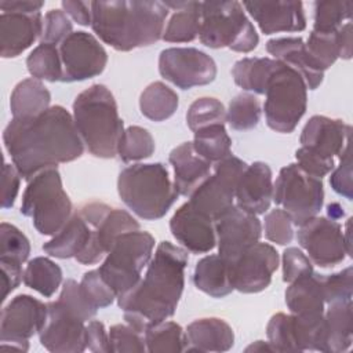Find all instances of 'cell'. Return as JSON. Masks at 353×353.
I'll use <instances>...</instances> for the list:
<instances>
[{"mask_svg": "<svg viewBox=\"0 0 353 353\" xmlns=\"http://www.w3.org/2000/svg\"><path fill=\"white\" fill-rule=\"evenodd\" d=\"M3 141L26 181L46 168L73 161L84 152L73 116L61 105L32 119H12L4 128Z\"/></svg>", "mask_w": 353, "mask_h": 353, "instance_id": "1", "label": "cell"}, {"mask_svg": "<svg viewBox=\"0 0 353 353\" xmlns=\"http://www.w3.org/2000/svg\"><path fill=\"white\" fill-rule=\"evenodd\" d=\"M188 251L170 241H161L150 262L145 277L117 296V305L124 320L142 334L148 327L174 316L185 287V268Z\"/></svg>", "mask_w": 353, "mask_h": 353, "instance_id": "2", "label": "cell"}, {"mask_svg": "<svg viewBox=\"0 0 353 353\" xmlns=\"http://www.w3.org/2000/svg\"><path fill=\"white\" fill-rule=\"evenodd\" d=\"M168 11L163 1H91V28L105 44L131 51L163 37Z\"/></svg>", "mask_w": 353, "mask_h": 353, "instance_id": "3", "label": "cell"}, {"mask_svg": "<svg viewBox=\"0 0 353 353\" xmlns=\"http://www.w3.org/2000/svg\"><path fill=\"white\" fill-rule=\"evenodd\" d=\"M73 120L87 150L99 159H113L124 131L117 102L103 84H92L73 102Z\"/></svg>", "mask_w": 353, "mask_h": 353, "instance_id": "4", "label": "cell"}, {"mask_svg": "<svg viewBox=\"0 0 353 353\" xmlns=\"http://www.w3.org/2000/svg\"><path fill=\"white\" fill-rule=\"evenodd\" d=\"M117 192L121 201L139 218H163L178 199L168 170L161 163H137L120 171Z\"/></svg>", "mask_w": 353, "mask_h": 353, "instance_id": "5", "label": "cell"}, {"mask_svg": "<svg viewBox=\"0 0 353 353\" xmlns=\"http://www.w3.org/2000/svg\"><path fill=\"white\" fill-rule=\"evenodd\" d=\"M21 212L29 216L43 236L57 234L72 216V201L63 189L57 167L46 168L28 181Z\"/></svg>", "mask_w": 353, "mask_h": 353, "instance_id": "6", "label": "cell"}, {"mask_svg": "<svg viewBox=\"0 0 353 353\" xmlns=\"http://www.w3.org/2000/svg\"><path fill=\"white\" fill-rule=\"evenodd\" d=\"M200 41L210 48L228 47L236 52H251L259 36L239 1H201Z\"/></svg>", "mask_w": 353, "mask_h": 353, "instance_id": "7", "label": "cell"}, {"mask_svg": "<svg viewBox=\"0 0 353 353\" xmlns=\"http://www.w3.org/2000/svg\"><path fill=\"white\" fill-rule=\"evenodd\" d=\"M153 248L154 237L139 229L123 233L113 241L98 270L117 296L139 283L141 272L150 262Z\"/></svg>", "mask_w": 353, "mask_h": 353, "instance_id": "8", "label": "cell"}, {"mask_svg": "<svg viewBox=\"0 0 353 353\" xmlns=\"http://www.w3.org/2000/svg\"><path fill=\"white\" fill-rule=\"evenodd\" d=\"M265 95L266 124L281 134L292 132L307 106V87L302 76L280 62L266 84Z\"/></svg>", "mask_w": 353, "mask_h": 353, "instance_id": "9", "label": "cell"}, {"mask_svg": "<svg viewBox=\"0 0 353 353\" xmlns=\"http://www.w3.org/2000/svg\"><path fill=\"white\" fill-rule=\"evenodd\" d=\"M273 201L291 216L294 225L299 226L323 208V181L291 163L280 170L273 183Z\"/></svg>", "mask_w": 353, "mask_h": 353, "instance_id": "10", "label": "cell"}, {"mask_svg": "<svg viewBox=\"0 0 353 353\" xmlns=\"http://www.w3.org/2000/svg\"><path fill=\"white\" fill-rule=\"evenodd\" d=\"M77 212L90 225L91 237L85 248L74 258L81 265L98 263L123 233L138 230V221L125 210L110 207L102 201L83 204Z\"/></svg>", "mask_w": 353, "mask_h": 353, "instance_id": "11", "label": "cell"}, {"mask_svg": "<svg viewBox=\"0 0 353 353\" xmlns=\"http://www.w3.org/2000/svg\"><path fill=\"white\" fill-rule=\"evenodd\" d=\"M47 319V303L21 294L1 310L0 347L28 352L29 339L39 334Z\"/></svg>", "mask_w": 353, "mask_h": 353, "instance_id": "12", "label": "cell"}, {"mask_svg": "<svg viewBox=\"0 0 353 353\" xmlns=\"http://www.w3.org/2000/svg\"><path fill=\"white\" fill-rule=\"evenodd\" d=\"M159 72L178 88L190 90L212 83L216 77V63L199 48L171 47L160 52Z\"/></svg>", "mask_w": 353, "mask_h": 353, "instance_id": "13", "label": "cell"}, {"mask_svg": "<svg viewBox=\"0 0 353 353\" xmlns=\"http://www.w3.org/2000/svg\"><path fill=\"white\" fill-rule=\"evenodd\" d=\"M247 164L230 154L215 163L214 172L192 193L189 203L212 219L233 205L237 181Z\"/></svg>", "mask_w": 353, "mask_h": 353, "instance_id": "14", "label": "cell"}, {"mask_svg": "<svg viewBox=\"0 0 353 353\" xmlns=\"http://www.w3.org/2000/svg\"><path fill=\"white\" fill-rule=\"evenodd\" d=\"M296 239L312 263L320 268L336 266L350 255L342 225L331 218L316 215L307 219L299 225Z\"/></svg>", "mask_w": 353, "mask_h": 353, "instance_id": "15", "label": "cell"}, {"mask_svg": "<svg viewBox=\"0 0 353 353\" xmlns=\"http://www.w3.org/2000/svg\"><path fill=\"white\" fill-rule=\"evenodd\" d=\"M62 81H84L99 76L108 63V52L99 40L84 30L72 32L61 44Z\"/></svg>", "mask_w": 353, "mask_h": 353, "instance_id": "16", "label": "cell"}, {"mask_svg": "<svg viewBox=\"0 0 353 353\" xmlns=\"http://www.w3.org/2000/svg\"><path fill=\"white\" fill-rule=\"evenodd\" d=\"M279 252L268 243H255L228 262L229 279L233 290L243 294H256L269 287L273 273L279 268Z\"/></svg>", "mask_w": 353, "mask_h": 353, "instance_id": "17", "label": "cell"}, {"mask_svg": "<svg viewBox=\"0 0 353 353\" xmlns=\"http://www.w3.org/2000/svg\"><path fill=\"white\" fill-rule=\"evenodd\" d=\"M214 223L218 255L226 262L234 261L262 236V223L258 216L234 204L215 218Z\"/></svg>", "mask_w": 353, "mask_h": 353, "instance_id": "18", "label": "cell"}, {"mask_svg": "<svg viewBox=\"0 0 353 353\" xmlns=\"http://www.w3.org/2000/svg\"><path fill=\"white\" fill-rule=\"evenodd\" d=\"M40 343L52 353H81L85 346V321L57 301L47 303V319L39 332Z\"/></svg>", "mask_w": 353, "mask_h": 353, "instance_id": "19", "label": "cell"}, {"mask_svg": "<svg viewBox=\"0 0 353 353\" xmlns=\"http://www.w3.org/2000/svg\"><path fill=\"white\" fill-rule=\"evenodd\" d=\"M170 230L175 240L193 254L210 252L216 245L214 219L189 201L175 211L170 221Z\"/></svg>", "mask_w": 353, "mask_h": 353, "instance_id": "20", "label": "cell"}, {"mask_svg": "<svg viewBox=\"0 0 353 353\" xmlns=\"http://www.w3.org/2000/svg\"><path fill=\"white\" fill-rule=\"evenodd\" d=\"M243 7L265 34L302 32L306 28V15L301 1H245Z\"/></svg>", "mask_w": 353, "mask_h": 353, "instance_id": "21", "label": "cell"}, {"mask_svg": "<svg viewBox=\"0 0 353 353\" xmlns=\"http://www.w3.org/2000/svg\"><path fill=\"white\" fill-rule=\"evenodd\" d=\"M43 32L41 12H4L0 14V54L3 58H15L29 48Z\"/></svg>", "mask_w": 353, "mask_h": 353, "instance_id": "22", "label": "cell"}, {"mask_svg": "<svg viewBox=\"0 0 353 353\" xmlns=\"http://www.w3.org/2000/svg\"><path fill=\"white\" fill-rule=\"evenodd\" d=\"M350 125L341 119L323 114L312 116L301 132V146L309 148L323 156H341L349 145Z\"/></svg>", "mask_w": 353, "mask_h": 353, "instance_id": "23", "label": "cell"}, {"mask_svg": "<svg viewBox=\"0 0 353 353\" xmlns=\"http://www.w3.org/2000/svg\"><path fill=\"white\" fill-rule=\"evenodd\" d=\"M234 199L240 208L259 215L265 214L273 200V175L263 161H255L241 172Z\"/></svg>", "mask_w": 353, "mask_h": 353, "instance_id": "24", "label": "cell"}, {"mask_svg": "<svg viewBox=\"0 0 353 353\" xmlns=\"http://www.w3.org/2000/svg\"><path fill=\"white\" fill-rule=\"evenodd\" d=\"M168 160L174 168V186L181 196L190 197L211 174L212 163L196 152L193 142H183L174 148Z\"/></svg>", "mask_w": 353, "mask_h": 353, "instance_id": "25", "label": "cell"}, {"mask_svg": "<svg viewBox=\"0 0 353 353\" xmlns=\"http://www.w3.org/2000/svg\"><path fill=\"white\" fill-rule=\"evenodd\" d=\"M266 50L274 59L296 70L307 90H316L323 83L324 70L313 62L302 37L270 39L266 43Z\"/></svg>", "mask_w": 353, "mask_h": 353, "instance_id": "26", "label": "cell"}, {"mask_svg": "<svg viewBox=\"0 0 353 353\" xmlns=\"http://www.w3.org/2000/svg\"><path fill=\"white\" fill-rule=\"evenodd\" d=\"M188 352H228L234 345L232 327L218 317H203L186 328Z\"/></svg>", "mask_w": 353, "mask_h": 353, "instance_id": "27", "label": "cell"}, {"mask_svg": "<svg viewBox=\"0 0 353 353\" xmlns=\"http://www.w3.org/2000/svg\"><path fill=\"white\" fill-rule=\"evenodd\" d=\"M324 309L325 353H342L353 341V305L352 299L334 301Z\"/></svg>", "mask_w": 353, "mask_h": 353, "instance_id": "28", "label": "cell"}, {"mask_svg": "<svg viewBox=\"0 0 353 353\" xmlns=\"http://www.w3.org/2000/svg\"><path fill=\"white\" fill-rule=\"evenodd\" d=\"M321 274L314 272L290 283L285 290V305L292 314H323L325 309Z\"/></svg>", "mask_w": 353, "mask_h": 353, "instance_id": "29", "label": "cell"}, {"mask_svg": "<svg viewBox=\"0 0 353 353\" xmlns=\"http://www.w3.org/2000/svg\"><path fill=\"white\" fill-rule=\"evenodd\" d=\"M172 10L164 32L163 40L168 43H189L200 33L201 1H164Z\"/></svg>", "mask_w": 353, "mask_h": 353, "instance_id": "30", "label": "cell"}, {"mask_svg": "<svg viewBox=\"0 0 353 353\" xmlns=\"http://www.w3.org/2000/svg\"><path fill=\"white\" fill-rule=\"evenodd\" d=\"M90 237V225L76 211L62 226V229L54 234L51 240L43 244V251L50 256L59 259L76 258L85 248Z\"/></svg>", "mask_w": 353, "mask_h": 353, "instance_id": "31", "label": "cell"}, {"mask_svg": "<svg viewBox=\"0 0 353 353\" xmlns=\"http://www.w3.org/2000/svg\"><path fill=\"white\" fill-rule=\"evenodd\" d=\"M51 94L41 80L29 77L19 81L10 97L12 119H32L50 108Z\"/></svg>", "mask_w": 353, "mask_h": 353, "instance_id": "32", "label": "cell"}, {"mask_svg": "<svg viewBox=\"0 0 353 353\" xmlns=\"http://www.w3.org/2000/svg\"><path fill=\"white\" fill-rule=\"evenodd\" d=\"M193 283L197 290L212 298H223L233 291L228 262L218 254L207 255L196 263Z\"/></svg>", "mask_w": 353, "mask_h": 353, "instance_id": "33", "label": "cell"}, {"mask_svg": "<svg viewBox=\"0 0 353 353\" xmlns=\"http://www.w3.org/2000/svg\"><path fill=\"white\" fill-rule=\"evenodd\" d=\"M280 61L269 57H247L239 59L232 68L234 83L244 91L265 94L266 84Z\"/></svg>", "mask_w": 353, "mask_h": 353, "instance_id": "34", "label": "cell"}, {"mask_svg": "<svg viewBox=\"0 0 353 353\" xmlns=\"http://www.w3.org/2000/svg\"><path fill=\"white\" fill-rule=\"evenodd\" d=\"M178 94L163 81L150 83L139 97L141 113L152 121H164L178 109Z\"/></svg>", "mask_w": 353, "mask_h": 353, "instance_id": "35", "label": "cell"}, {"mask_svg": "<svg viewBox=\"0 0 353 353\" xmlns=\"http://www.w3.org/2000/svg\"><path fill=\"white\" fill-rule=\"evenodd\" d=\"M62 283V269L47 256L30 259L23 270V284L46 298H51Z\"/></svg>", "mask_w": 353, "mask_h": 353, "instance_id": "36", "label": "cell"}, {"mask_svg": "<svg viewBox=\"0 0 353 353\" xmlns=\"http://www.w3.org/2000/svg\"><path fill=\"white\" fill-rule=\"evenodd\" d=\"M146 352L150 353H178L188 346L186 332L175 321H160L146 328L143 332Z\"/></svg>", "mask_w": 353, "mask_h": 353, "instance_id": "37", "label": "cell"}, {"mask_svg": "<svg viewBox=\"0 0 353 353\" xmlns=\"http://www.w3.org/2000/svg\"><path fill=\"white\" fill-rule=\"evenodd\" d=\"M193 146L210 163H218L232 154V139L225 124H214L194 131Z\"/></svg>", "mask_w": 353, "mask_h": 353, "instance_id": "38", "label": "cell"}, {"mask_svg": "<svg viewBox=\"0 0 353 353\" xmlns=\"http://www.w3.org/2000/svg\"><path fill=\"white\" fill-rule=\"evenodd\" d=\"M26 66L32 77L46 81H62L63 70L59 46L40 43L26 58Z\"/></svg>", "mask_w": 353, "mask_h": 353, "instance_id": "39", "label": "cell"}, {"mask_svg": "<svg viewBox=\"0 0 353 353\" xmlns=\"http://www.w3.org/2000/svg\"><path fill=\"white\" fill-rule=\"evenodd\" d=\"M156 145L152 134L139 125H130L120 137L117 154L124 163L139 161L154 153Z\"/></svg>", "mask_w": 353, "mask_h": 353, "instance_id": "40", "label": "cell"}, {"mask_svg": "<svg viewBox=\"0 0 353 353\" xmlns=\"http://www.w3.org/2000/svg\"><path fill=\"white\" fill-rule=\"evenodd\" d=\"M261 102L250 92L237 94L229 102L226 109V121L236 131L252 130L261 119Z\"/></svg>", "mask_w": 353, "mask_h": 353, "instance_id": "41", "label": "cell"}, {"mask_svg": "<svg viewBox=\"0 0 353 353\" xmlns=\"http://www.w3.org/2000/svg\"><path fill=\"white\" fill-rule=\"evenodd\" d=\"M339 29L335 32H320L312 29L309 39L305 43L310 58L324 72L331 68L338 58H341Z\"/></svg>", "mask_w": 353, "mask_h": 353, "instance_id": "42", "label": "cell"}, {"mask_svg": "<svg viewBox=\"0 0 353 353\" xmlns=\"http://www.w3.org/2000/svg\"><path fill=\"white\" fill-rule=\"evenodd\" d=\"M225 123L226 109L219 99L212 97L197 98L192 102L186 113V124L193 132L208 125Z\"/></svg>", "mask_w": 353, "mask_h": 353, "instance_id": "43", "label": "cell"}, {"mask_svg": "<svg viewBox=\"0 0 353 353\" xmlns=\"http://www.w3.org/2000/svg\"><path fill=\"white\" fill-rule=\"evenodd\" d=\"M352 1H316L313 30L335 32L352 18Z\"/></svg>", "mask_w": 353, "mask_h": 353, "instance_id": "44", "label": "cell"}, {"mask_svg": "<svg viewBox=\"0 0 353 353\" xmlns=\"http://www.w3.org/2000/svg\"><path fill=\"white\" fill-rule=\"evenodd\" d=\"M30 254L29 239L14 225L1 222L0 225V259L23 263Z\"/></svg>", "mask_w": 353, "mask_h": 353, "instance_id": "45", "label": "cell"}, {"mask_svg": "<svg viewBox=\"0 0 353 353\" xmlns=\"http://www.w3.org/2000/svg\"><path fill=\"white\" fill-rule=\"evenodd\" d=\"M266 336L274 352H298L291 313L273 314L266 325Z\"/></svg>", "mask_w": 353, "mask_h": 353, "instance_id": "46", "label": "cell"}, {"mask_svg": "<svg viewBox=\"0 0 353 353\" xmlns=\"http://www.w3.org/2000/svg\"><path fill=\"white\" fill-rule=\"evenodd\" d=\"M58 302L83 321L91 320L98 312V309L85 298L84 292L81 291L80 283L73 279H68L63 283Z\"/></svg>", "mask_w": 353, "mask_h": 353, "instance_id": "47", "label": "cell"}, {"mask_svg": "<svg viewBox=\"0 0 353 353\" xmlns=\"http://www.w3.org/2000/svg\"><path fill=\"white\" fill-rule=\"evenodd\" d=\"M110 352L113 353H132L146 352L145 336L141 331L125 324H114L109 330Z\"/></svg>", "mask_w": 353, "mask_h": 353, "instance_id": "48", "label": "cell"}, {"mask_svg": "<svg viewBox=\"0 0 353 353\" xmlns=\"http://www.w3.org/2000/svg\"><path fill=\"white\" fill-rule=\"evenodd\" d=\"M81 291L84 292L85 298L97 307H106L113 303V301L117 298L113 288L103 280L98 269L90 270L84 273L81 281H80Z\"/></svg>", "mask_w": 353, "mask_h": 353, "instance_id": "49", "label": "cell"}, {"mask_svg": "<svg viewBox=\"0 0 353 353\" xmlns=\"http://www.w3.org/2000/svg\"><path fill=\"white\" fill-rule=\"evenodd\" d=\"M265 237L279 245H287L294 239V222L283 208H274L265 215Z\"/></svg>", "mask_w": 353, "mask_h": 353, "instance_id": "50", "label": "cell"}, {"mask_svg": "<svg viewBox=\"0 0 353 353\" xmlns=\"http://www.w3.org/2000/svg\"><path fill=\"white\" fill-rule=\"evenodd\" d=\"M73 25L63 10L52 8L43 18V32L40 43L59 46L73 30Z\"/></svg>", "mask_w": 353, "mask_h": 353, "instance_id": "51", "label": "cell"}, {"mask_svg": "<svg viewBox=\"0 0 353 353\" xmlns=\"http://www.w3.org/2000/svg\"><path fill=\"white\" fill-rule=\"evenodd\" d=\"M323 292L325 305L334 301L352 299L353 294V269L352 266L345 268L341 272L323 276Z\"/></svg>", "mask_w": 353, "mask_h": 353, "instance_id": "52", "label": "cell"}, {"mask_svg": "<svg viewBox=\"0 0 353 353\" xmlns=\"http://www.w3.org/2000/svg\"><path fill=\"white\" fill-rule=\"evenodd\" d=\"M283 281L292 283L296 279L313 273V263L309 256L296 247H288L281 256Z\"/></svg>", "mask_w": 353, "mask_h": 353, "instance_id": "53", "label": "cell"}, {"mask_svg": "<svg viewBox=\"0 0 353 353\" xmlns=\"http://www.w3.org/2000/svg\"><path fill=\"white\" fill-rule=\"evenodd\" d=\"M295 159L299 168H302L306 174L320 179L328 175L335 167L332 157L323 156L305 146H301L295 152Z\"/></svg>", "mask_w": 353, "mask_h": 353, "instance_id": "54", "label": "cell"}, {"mask_svg": "<svg viewBox=\"0 0 353 353\" xmlns=\"http://www.w3.org/2000/svg\"><path fill=\"white\" fill-rule=\"evenodd\" d=\"M339 165L332 170L330 176L331 188L347 200L353 199V185H352V159H350V145L345 148L339 156Z\"/></svg>", "mask_w": 353, "mask_h": 353, "instance_id": "55", "label": "cell"}, {"mask_svg": "<svg viewBox=\"0 0 353 353\" xmlns=\"http://www.w3.org/2000/svg\"><path fill=\"white\" fill-rule=\"evenodd\" d=\"M85 346L87 350L94 353H109V331L99 320H90L85 324Z\"/></svg>", "mask_w": 353, "mask_h": 353, "instance_id": "56", "label": "cell"}, {"mask_svg": "<svg viewBox=\"0 0 353 353\" xmlns=\"http://www.w3.org/2000/svg\"><path fill=\"white\" fill-rule=\"evenodd\" d=\"M3 189H1V207L4 210L11 208L15 203V199L19 192L21 174L18 172L14 164L4 163L3 165Z\"/></svg>", "mask_w": 353, "mask_h": 353, "instance_id": "57", "label": "cell"}, {"mask_svg": "<svg viewBox=\"0 0 353 353\" xmlns=\"http://www.w3.org/2000/svg\"><path fill=\"white\" fill-rule=\"evenodd\" d=\"M0 266H1V288H3L1 299L6 301V298L23 280V272H22V265L14 261L0 259Z\"/></svg>", "mask_w": 353, "mask_h": 353, "instance_id": "58", "label": "cell"}, {"mask_svg": "<svg viewBox=\"0 0 353 353\" xmlns=\"http://www.w3.org/2000/svg\"><path fill=\"white\" fill-rule=\"evenodd\" d=\"M63 12L81 26H91V1H62Z\"/></svg>", "mask_w": 353, "mask_h": 353, "instance_id": "59", "label": "cell"}, {"mask_svg": "<svg viewBox=\"0 0 353 353\" xmlns=\"http://www.w3.org/2000/svg\"><path fill=\"white\" fill-rule=\"evenodd\" d=\"M44 7L43 1H29V0H4L0 3V8L4 12H40L41 8Z\"/></svg>", "mask_w": 353, "mask_h": 353, "instance_id": "60", "label": "cell"}, {"mask_svg": "<svg viewBox=\"0 0 353 353\" xmlns=\"http://www.w3.org/2000/svg\"><path fill=\"white\" fill-rule=\"evenodd\" d=\"M339 46H341V58L350 59L352 58V22H346L341 26L339 32Z\"/></svg>", "mask_w": 353, "mask_h": 353, "instance_id": "61", "label": "cell"}, {"mask_svg": "<svg viewBox=\"0 0 353 353\" xmlns=\"http://www.w3.org/2000/svg\"><path fill=\"white\" fill-rule=\"evenodd\" d=\"M265 350H268V352H274L273 350V347H272V345L266 341H256V342H254V343H251L247 349H245V352H265Z\"/></svg>", "mask_w": 353, "mask_h": 353, "instance_id": "62", "label": "cell"}, {"mask_svg": "<svg viewBox=\"0 0 353 353\" xmlns=\"http://www.w3.org/2000/svg\"><path fill=\"white\" fill-rule=\"evenodd\" d=\"M327 212H328V215H330V218L331 219H338V218H341V216H343V208L338 204V203H332V204H330L328 207H327Z\"/></svg>", "mask_w": 353, "mask_h": 353, "instance_id": "63", "label": "cell"}]
</instances>
